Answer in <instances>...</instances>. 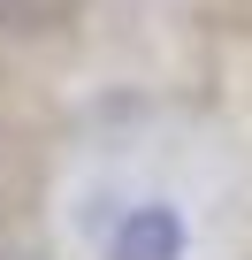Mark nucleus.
<instances>
[{
    "instance_id": "nucleus-1",
    "label": "nucleus",
    "mask_w": 252,
    "mask_h": 260,
    "mask_svg": "<svg viewBox=\"0 0 252 260\" xmlns=\"http://www.w3.org/2000/svg\"><path fill=\"white\" fill-rule=\"evenodd\" d=\"M84 214L99 260H191V222L176 199H92Z\"/></svg>"
},
{
    "instance_id": "nucleus-2",
    "label": "nucleus",
    "mask_w": 252,
    "mask_h": 260,
    "mask_svg": "<svg viewBox=\"0 0 252 260\" xmlns=\"http://www.w3.org/2000/svg\"><path fill=\"white\" fill-rule=\"evenodd\" d=\"M8 260H39V252H8Z\"/></svg>"
}]
</instances>
